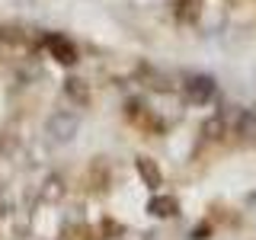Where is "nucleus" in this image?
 <instances>
[{"instance_id":"obj_1","label":"nucleus","mask_w":256,"mask_h":240,"mask_svg":"<svg viewBox=\"0 0 256 240\" xmlns=\"http://www.w3.org/2000/svg\"><path fill=\"white\" fill-rule=\"evenodd\" d=\"M214 93H218V86H214L212 77H189L186 80V100L189 102H208Z\"/></svg>"},{"instance_id":"obj_2","label":"nucleus","mask_w":256,"mask_h":240,"mask_svg":"<svg viewBox=\"0 0 256 240\" xmlns=\"http://www.w3.org/2000/svg\"><path fill=\"white\" fill-rule=\"evenodd\" d=\"M45 48H48V52H52L61 64H74V61H77V48L70 45L64 36H45Z\"/></svg>"},{"instance_id":"obj_3","label":"nucleus","mask_w":256,"mask_h":240,"mask_svg":"<svg viewBox=\"0 0 256 240\" xmlns=\"http://www.w3.org/2000/svg\"><path fill=\"white\" fill-rule=\"evenodd\" d=\"M237 134H244V138H256V112H240L237 118Z\"/></svg>"},{"instance_id":"obj_4","label":"nucleus","mask_w":256,"mask_h":240,"mask_svg":"<svg viewBox=\"0 0 256 240\" xmlns=\"http://www.w3.org/2000/svg\"><path fill=\"white\" fill-rule=\"evenodd\" d=\"M138 173L148 180V186H160V170L154 166V160H148V157H141L138 160Z\"/></svg>"},{"instance_id":"obj_5","label":"nucleus","mask_w":256,"mask_h":240,"mask_svg":"<svg viewBox=\"0 0 256 240\" xmlns=\"http://www.w3.org/2000/svg\"><path fill=\"white\" fill-rule=\"evenodd\" d=\"M150 212L166 218V214H176V202L173 198H150Z\"/></svg>"}]
</instances>
